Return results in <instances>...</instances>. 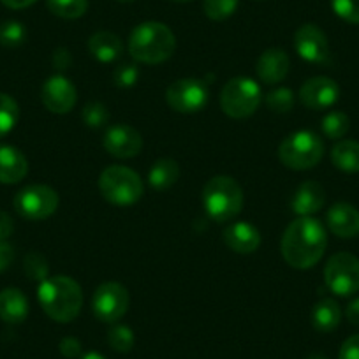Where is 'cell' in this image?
<instances>
[{
  "label": "cell",
  "mask_w": 359,
  "mask_h": 359,
  "mask_svg": "<svg viewBox=\"0 0 359 359\" xmlns=\"http://www.w3.org/2000/svg\"><path fill=\"white\" fill-rule=\"evenodd\" d=\"M294 48L296 53L310 64H327L331 58L326 34L316 23H305L296 30Z\"/></svg>",
  "instance_id": "cell-12"
},
{
  "label": "cell",
  "mask_w": 359,
  "mask_h": 359,
  "mask_svg": "<svg viewBox=\"0 0 359 359\" xmlns=\"http://www.w3.org/2000/svg\"><path fill=\"white\" fill-rule=\"evenodd\" d=\"M20 118L18 102L8 94L0 92V137L11 133Z\"/></svg>",
  "instance_id": "cell-27"
},
{
  "label": "cell",
  "mask_w": 359,
  "mask_h": 359,
  "mask_svg": "<svg viewBox=\"0 0 359 359\" xmlns=\"http://www.w3.org/2000/svg\"><path fill=\"white\" fill-rule=\"evenodd\" d=\"M331 161L340 171L359 172V143L352 140H341L331 150Z\"/></svg>",
  "instance_id": "cell-25"
},
{
  "label": "cell",
  "mask_w": 359,
  "mask_h": 359,
  "mask_svg": "<svg viewBox=\"0 0 359 359\" xmlns=\"http://www.w3.org/2000/svg\"><path fill=\"white\" fill-rule=\"evenodd\" d=\"M118 2H123V4H130V2H134V0H118Z\"/></svg>",
  "instance_id": "cell-46"
},
{
  "label": "cell",
  "mask_w": 359,
  "mask_h": 359,
  "mask_svg": "<svg viewBox=\"0 0 359 359\" xmlns=\"http://www.w3.org/2000/svg\"><path fill=\"white\" fill-rule=\"evenodd\" d=\"M222 240L236 254H252L261 245V234L252 224L234 222L226 227Z\"/></svg>",
  "instance_id": "cell-18"
},
{
  "label": "cell",
  "mask_w": 359,
  "mask_h": 359,
  "mask_svg": "<svg viewBox=\"0 0 359 359\" xmlns=\"http://www.w3.org/2000/svg\"><path fill=\"white\" fill-rule=\"evenodd\" d=\"M210 88L203 79L184 78L171 83L165 90V102L172 111L198 113L208 104Z\"/></svg>",
  "instance_id": "cell-9"
},
{
  "label": "cell",
  "mask_w": 359,
  "mask_h": 359,
  "mask_svg": "<svg viewBox=\"0 0 359 359\" xmlns=\"http://www.w3.org/2000/svg\"><path fill=\"white\" fill-rule=\"evenodd\" d=\"M331 8L341 20L359 25V0H331Z\"/></svg>",
  "instance_id": "cell-36"
},
{
  "label": "cell",
  "mask_w": 359,
  "mask_h": 359,
  "mask_svg": "<svg viewBox=\"0 0 359 359\" xmlns=\"http://www.w3.org/2000/svg\"><path fill=\"white\" fill-rule=\"evenodd\" d=\"M280 247L289 266L296 269L313 268L327 247L326 229L317 219L299 217L287 226Z\"/></svg>",
  "instance_id": "cell-1"
},
{
  "label": "cell",
  "mask_w": 359,
  "mask_h": 359,
  "mask_svg": "<svg viewBox=\"0 0 359 359\" xmlns=\"http://www.w3.org/2000/svg\"><path fill=\"white\" fill-rule=\"evenodd\" d=\"M88 51L95 60L102 62V64H109V62L116 60L122 55L123 44L116 34L102 30V32H97L90 37Z\"/></svg>",
  "instance_id": "cell-22"
},
{
  "label": "cell",
  "mask_w": 359,
  "mask_h": 359,
  "mask_svg": "<svg viewBox=\"0 0 359 359\" xmlns=\"http://www.w3.org/2000/svg\"><path fill=\"white\" fill-rule=\"evenodd\" d=\"M137 78H140V69L136 64H129V62H123L113 71V83L118 88H130L136 85Z\"/></svg>",
  "instance_id": "cell-35"
},
{
  "label": "cell",
  "mask_w": 359,
  "mask_h": 359,
  "mask_svg": "<svg viewBox=\"0 0 359 359\" xmlns=\"http://www.w3.org/2000/svg\"><path fill=\"white\" fill-rule=\"evenodd\" d=\"M81 118L90 129H101L109 122V111L102 102L92 101L83 106Z\"/></svg>",
  "instance_id": "cell-33"
},
{
  "label": "cell",
  "mask_w": 359,
  "mask_h": 359,
  "mask_svg": "<svg viewBox=\"0 0 359 359\" xmlns=\"http://www.w3.org/2000/svg\"><path fill=\"white\" fill-rule=\"evenodd\" d=\"M203 205L215 222H229L243 208V191L231 176H215L203 189Z\"/></svg>",
  "instance_id": "cell-4"
},
{
  "label": "cell",
  "mask_w": 359,
  "mask_h": 359,
  "mask_svg": "<svg viewBox=\"0 0 359 359\" xmlns=\"http://www.w3.org/2000/svg\"><path fill=\"white\" fill-rule=\"evenodd\" d=\"M351 129V120L345 113L331 111L323 118V133L330 140H341Z\"/></svg>",
  "instance_id": "cell-28"
},
{
  "label": "cell",
  "mask_w": 359,
  "mask_h": 359,
  "mask_svg": "<svg viewBox=\"0 0 359 359\" xmlns=\"http://www.w3.org/2000/svg\"><path fill=\"white\" fill-rule=\"evenodd\" d=\"M79 359H106V358L102 354H99V352H86V354L81 355Z\"/></svg>",
  "instance_id": "cell-44"
},
{
  "label": "cell",
  "mask_w": 359,
  "mask_h": 359,
  "mask_svg": "<svg viewBox=\"0 0 359 359\" xmlns=\"http://www.w3.org/2000/svg\"><path fill=\"white\" fill-rule=\"evenodd\" d=\"M266 106L269 108V111L273 113H289L292 108H294V94L292 90L285 88V86H280L277 90H271L268 95H266Z\"/></svg>",
  "instance_id": "cell-31"
},
{
  "label": "cell",
  "mask_w": 359,
  "mask_h": 359,
  "mask_svg": "<svg viewBox=\"0 0 359 359\" xmlns=\"http://www.w3.org/2000/svg\"><path fill=\"white\" fill-rule=\"evenodd\" d=\"M29 316V299L20 289L8 287L0 292V319L8 324H22Z\"/></svg>",
  "instance_id": "cell-21"
},
{
  "label": "cell",
  "mask_w": 359,
  "mask_h": 359,
  "mask_svg": "<svg viewBox=\"0 0 359 359\" xmlns=\"http://www.w3.org/2000/svg\"><path fill=\"white\" fill-rule=\"evenodd\" d=\"M15 210L27 220H44L58 208V194L48 185H29L15 196Z\"/></svg>",
  "instance_id": "cell-10"
},
{
  "label": "cell",
  "mask_w": 359,
  "mask_h": 359,
  "mask_svg": "<svg viewBox=\"0 0 359 359\" xmlns=\"http://www.w3.org/2000/svg\"><path fill=\"white\" fill-rule=\"evenodd\" d=\"M338 97H340V86L337 85V81L326 78V76L310 78L299 88V101L303 102V106L310 109H317V111L337 104Z\"/></svg>",
  "instance_id": "cell-14"
},
{
  "label": "cell",
  "mask_w": 359,
  "mask_h": 359,
  "mask_svg": "<svg viewBox=\"0 0 359 359\" xmlns=\"http://www.w3.org/2000/svg\"><path fill=\"white\" fill-rule=\"evenodd\" d=\"M180 165L172 158H161L148 171V184L155 191H168L178 182Z\"/></svg>",
  "instance_id": "cell-23"
},
{
  "label": "cell",
  "mask_w": 359,
  "mask_h": 359,
  "mask_svg": "<svg viewBox=\"0 0 359 359\" xmlns=\"http://www.w3.org/2000/svg\"><path fill=\"white\" fill-rule=\"evenodd\" d=\"M327 227L338 238H355L359 234V212L348 203H337L326 215Z\"/></svg>",
  "instance_id": "cell-17"
},
{
  "label": "cell",
  "mask_w": 359,
  "mask_h": 359,
  "mask_svg": "<svg viewBox=\"0 0 359 359\" xmlns=\"http://www.w3.org/2000/svg\"><path fill=\"white\" fill-rule=\"evenodd\" d=\"M46 6L58 18L78 20L88 9V0H46Z\"/></svg>",
  "instance_id": "cell-26"
},
{
  "label": "cell",
  "mask_w": 359,
  "mask_h": 359,
  "mask_svg": "<svg viewBox=\"0 0 359 359\" xmlns=\"http://www.w3.org/2000/svg\"><path fill=\"white\" fill-rule=\"evenodd\" d=\"M51 62H53L55 69L57 71H67L72 65V55L67 48H57L53 51V57H51Z\"/></svg>",
  "instance_id": "cell-39"
},
{
  "label": "cell",
  "mask_w": 359,
  "mask_h": 359,
  "mask_svg": "<svg viewBox=\"0 0 359 359\" xmlns=\"http://www.w3.org/2000/svg\"><path fill=\"white\" fill-rule=\"evenodd\" d=\"M37 299L44 313L57 323H71L81 312L83 292L78 282L71 277L57 275L41 282Z\"/></svg>",
  "instance_id": "cell-2"
},
{
  "label": "cell",
  "mask_w": 359,
  "mask_h": 359,
  "mask_svg": "<svg viewBox=\"0 0 359 359\" xmlns=\"http://www.w3.org/2000/svg\"><path fill=\"white\" fill-rule=\"evenodd\" d=\"M104 148L116 158H133L143 148V137L127 123L111 126L104 134Z\"/></svg>",
  "instance_id": "cell-15"
},
{
  "label": "cell",
  "mask_w": 359,
  "mask_h": 359,
  "mask_svg": "<svg viewBox=\"0 0 359 359\" xmlns=\"http://www.w3.org/2000/svg\"><path fill=\"white\" fill-rule=\"evenodd\" d=\"M338 359H359V334H354L344 341Z\"/></svg>",
  "instance_id": "cell-38"
},
{
  "label": "cell",
  "mask_w": 359,
  "mask_h": 359,
  "mask_svg": "<svg viewBox=\"0 0 359 359\" xmlns=\"http://www.w3.org/2000/svg\"><path fill=\"white\" fill-rule=\"evenodd\" d=\"M291 60L282 48H269L259 57L257 76L264 85H277L287 76Z\"/></svg>",
  "instance_id": "cell-16"
},
{
  "label": "cell",
  "mask_w": 359,
  "mask_h": 359,
  "mask_svg": "<svg viewBox=\"0 0 359 359\" xmlns=\"http://www.w3.org/2000/svg\"><path fill=\"white\" fill-rule=\"evenodd\" d=\"M99 191L111 205L130 206L143 198L144 187L136 171L126 165H109L101 172Z\"/></svg>",
  "instance_id": "cell-5"
},
{
  "label": "cell",
  "mask_w": 359,
  "mask_h": 359,
  "mask_svg": "<svg viewBox=\"0 0 359 359\" xmlns=\"http://www.w3.org/2000/svg\"><path fill=\"white\" fill-rule=\"evenodd\" d=\"M13 259H15V250H13V247L8 241L0 240V273L11 266Z\"/></svg>",
  "instance_id": "cell-40"
},
{
  "label": "cell",
  "mask_w": 359,
  "mask_h": 359,
  "mask_svg": "<svg viewBox=\"0 0 359 359\" xmlns=\"http://www.w3.org/2000/svg\"><path fill=\"white\" fill-rule=\"evenodd\" d=\"M129 310V292L118 282H104L92 296V312L102 323H116Z\"/></svg>",
  "instance_id": "cell-11"
},
{
  "label": "cell",
  "mask_w": 359,
  "mask_h": 359,
  "mask_svg": "<svg viewBox=\"0 0 359 359\" xmlns=\"http://www.w3.org/2000/svg\"><path fill=\"white\" fill-rule=\"evenodd\" d=\"M41 101L44 108L57 115H65L71 111L78 101V92L74 85L64 76H51L41 90Z\"/></svg>",
  "instance_id": "cell-13"
},
{
  "label": "cell",
  "mask_w": 359,
  "mask_h": 359,
  "mask_svg": "<svg viewBox=\"0 0 359 359\" xmlns=\"http://www.w3.org/2000/svg\"><path fill=\"white\" fill-rule=\"evenodd\" d=\"M238 2L240 0H205L203 9H205V15L210 20H213V22H224V20L234 15V11L238 9Z\"/></svg>",
  "instance_id": "cell-34"
},
{
  "label": "cell",
  "mask_w": 359,
  "mask_h": 359,
  "mask_svg": "<svg viewBox=\"0 0 359 359\" xmlns=\"http://www.w3.org/2000/svg\"><path fill=\"white\" fill-rule=\"evenodd\" d=\"M324 155V143L310 130H298L285 137L278 147V158L282 164L294 171H306L316 168Z\"/></svg>",
  "instance_id": "cell-6"
},
{
  "label": "cell",
  "mask_w": 359,
  "mask_h": 359,
  "mask_svg": "<svg viewBox=\"0 0 359 359\" xmlns=\"http://www.w3.org/2000/svg\"><path fill=\"white\" fill-rule=\"evenodd\" d=\"M324 203H326V194L323 185L317 182H303L292 196L291 208L296 215L310 217L319 212Z\"/></svg>",
  "instance_id": "cell-20"
},
{
  "label": "cell",
  "mask_w": 359,
  "mask_h": 359,
  "mask_svg": "<svg viewBox=\"0 0 359 359\" xmlns=\"http://www.w3.org/2000/svg\"><path fill=\"white\" fill-rule=\"evenodd\" d=\"M29 172L27 157L15 147L0 144V184L13 185L22 182Z\"/></svg>",
  "instance_id": "cell-19"
},
{
  "label": "cell",
  "mask_w": 359,
  "mask_h": 359,
  "mask_svg": "<svg viewBox=\"0 0 359 359\" xmlns=\"http://www.w3.org/2000/svg\"><path fill=\"white\" fill-rule=\"evenodd\" d=\"M13 231H15V224H13L11 215L0 210V240H8L13 234Z\"/></svg>",
  "instance_id": "cell-41"
},
{
  "label": "cell",
  "mask_w": 359,
  "mask_h": 359,
  "mask_svg": "<svg viewBox=\"0 0 359 359\" xmlns=\"http://www.w3.org/2000/svg\"><path fill=\"white\" fill-rule=\"evenodd\" d=\"M261 86L250 78H233L220 92V108L231 118H248L261 106Z\"/></svg>",
  "instance_id": "cell-7"
},
{
  "label": "cell",
  "mask_w": 359,
  "mask_h": 359,
  "mask_svg": "<svg viewBox=\"0 0 359 359\" xmlns=\"http://www.w3.org/2000/svg\"><path fill=\"white\" fill-rule=\"evenodd\" d=\"M108 344L113 351L120 352V354H127L134 347L133 330L129 326H123V324H116L108 331Z\"/></svg>",
  "instance_id": "cell-32"
},
{
  "label": "cell",
  "mask_w": 359,
  "mask_h": 359,
  "mask_svg": "<svg viewBox=\"0 0 359 359\" xmlns=\"http://www.w3.org/2000/svg\"><path fill=\"white\" fill-rule=\"evenodd\" d=\"M324 280L337 296L355 294L359 291V259L348 252L334 254L324 268Z\"/></svg>",
  "instance_id": "cell-8"
},
{
  "label": "cell",
  "mask_w": 359,
  "mask_h": 359,
  "mask_svg": "<svg viewBox=\"0 0 359 359\" xmlns=\"http://www.w3.org/2000/svg\"><path fill=\"white\" fill-rule=\"evenodd\" d=\"M23 269H25V275L34 282H44L50 275V266H48L46 257L39 252H29L25 255V261H23Z\"/></svg>",
  "instance_id": "cell-29"
},
{
  "label": "cell",
  "mask_w": 359,
  "mask_h": 359,
  "mask_svg": "<svg viewBox=\"0 0 359 359\" xmlns=\"http://www.w3.org/2000/svg\"><path fill=\"white\" fill-rule=\"evenodd\" d=\"M172 2H191V0H172Z\"/></svg>",
  "instance_id": "cell-47"
},
{
  "label": "cell",
  "mask_w": 359,
  "mask_h": 359,
  "mask_svg": "<svg viewBox=\"0 0 359 359\" xmlns=\"http://www.w3.org/2000/svg\"><path fill=\"white\" fill-rule=\"evenodd\" d=\"M345 316H347L348 323L354 324V326H359V298L354 299V302H351V305L347 306Z\"/></svg>",
  "instance_id": "cell-42"
},
{
  "label": "cell",
  "mask_w": 359,
  "mask_h": 359,
  "mask_svg": "<svg viewBox=\"0 0 359 359\" xmlns=\"http://www.w3.org/2000/svg\"><path fill=\"white\" fill-rule=\"evenodd\" d=\"M27 29L16 20H8L0 25V44L6 48H18L25 43Z\"/></svg>",
  "instance_id": "cell-30"
},
{
  "label": "cell",
  "mask_w": 359,
  "mask_h": 359,
  "mask_svg": "<svg viewBox=\"0 0 359 359\" xmlns=\"http://www.w3.org/2000/svg\"><path fill=\"white\" fill-rule=\"evenodd\" d=\"M58 348H60V354L64 355V358H67V359L81 358V352H83L81 341H79L78 338H74V337L62 338Z\"/></svg>",
  "instance_id": "cell-37"
},
{
  "label": "cell",
  "mask_w": 359,
  "mask_h": 359,
  "mask_svg": "<svg viewBox=\"0 0 359 359\" xmlns=\"http://www.w3.org/2000/svg\"><path fill=\"white\" fill-rule=\"evenodd\" d=\"M306 359H327V358H326V355H323V354H310Z\"/></svg>",
  "instance_id": "cell-45"
},
{
  "label": "cell",
  "mask_w": 359,
  "mask_h": 359,
  "mask_svg": "<svg viewBox=\"0 0 359 359\" xmlns=\"http://www.w3.org/2000/svg\"><path fill=\"white\" fill-rule=\"evenodd\" d=\"M176 39L168 25L144 22L133 30L129 37V53L143 64H162L175 53Z\"/></svg>",
  "instance_id": "cell-3"
},
{
  "label": "cell",
  "mask_w": 359,
  "mask_h": 359,
  "mask_svg": "<svg viewBox=\"0 0 359 359\" xmlns=\"http://www.w3.org/2000/svg\"><path fill=\"white\" fill-rule=\"evenodd\" d=\"M0 2L9 9H25L30 8L32 4H36L37 0H0Z\"/></svg>",
  "instance_id": "cell-43"
},
{
  "label": "cell",
  "mask_w": 359,
  "mask_h": 359,
  "mask_svg": "<svg viewBox=\"0 0 359 359\" xmlns=\"http://www.w3.org/2000/svg\"><path fill=\"white\" fill-rule=\"evenodd\" d=\"M341 319L340 306L334 299L326 298L320 299L312 310V324L320 333H331L338 327Z\"/></svg>",
  "instance_id": "cell-24"
}]
</instances>
